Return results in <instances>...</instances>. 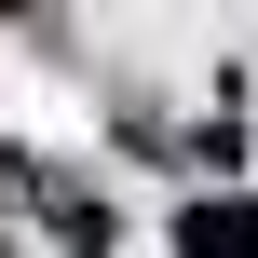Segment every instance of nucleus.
<instances>
[{
  "mask_svg": "<svg viewBox=\"0 0 258 258\" xmlns=\"http://www.w3.org/2000/svg\"><path fill=\"white\" fill-rule=\"evenodd\" d=\"M177 245H190V258H258V204H190Z\"/></svg>",
  "mask_w": 258,
  "mask_h": 258,
  "instance_id": "1",
  "label": "nucleus"
}]
</instances>
